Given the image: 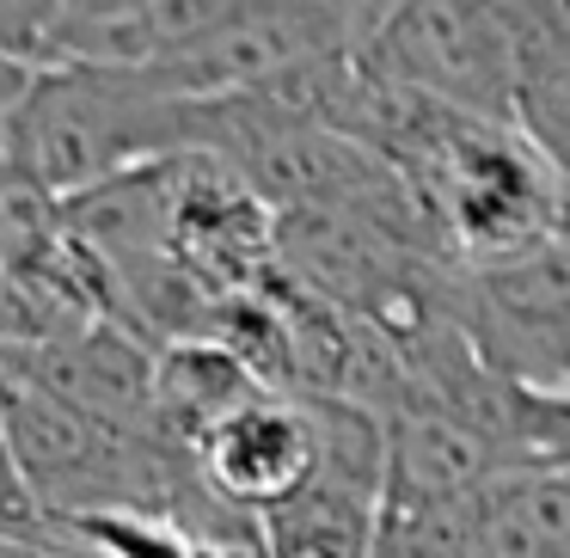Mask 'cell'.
I'll list each match as a JSON object with an SVG mask.
<instances>
[{
	"mask_svg": "<svg viewBox=\"0 0 570 558\" xmlns=\"http://www.w3.org/2000/svg\"><path fill=\"white\" fill-rule=\"evenodd\" d=\"M209 141V99H178L141 68L62 62L31 75L0 117V166L38 197H92L129 173L190 160Z\"/></svg>",
	"mask_w": 570,
	"mask_h": 558,
	"instance_id": "obj_1",
	"label": "cell"
},
{
	"mask_svg": "<svg viewBox=\"0 0 570 558\" xmlns=\"http://www.w3.org/2000/svg\"><path fill=\"white\" fill-rule=\"evenodd\" d=\"M393 178L430 222L435 246L460 264L521 258L564 239V173L509 124L442 111Z\"/></svg>",
	"mask_w": 570,
	"mask_h": 558,
	"instance_id": "obj_2",
	"label": "cell"
},
{
	"mask_svg": "<svg viewBox=\"0 0 570 558\" xmlns=\"http://www.w3.org/2000/svg\"><path fill=\"white\" fill-rule=\"evenodd\" d=\"M442 313L484 374L533 399H564V337H570V283L564 239L521 258L460 264L442 283Z\"/></svg>",
	"mask_w": 570,
	"mask_h": 558,
	"instance_id": "obj_3",
	"label": "cell"
},
{
	"mask_svg": "<svg viewBox=\"0 0 570 558\" xmlns=\"http://www.w3.org/2000/svg\"><path fill=\"white\" fill-rule=\"evenodd\" d=\"M313 467H320L313 405L276 386H246L190 435V472L203 479V491L252 521L301 491Z\"/></svg>",
	"mask_w": 570,
	"mask_h": 558,
	"instance_id": "obj_4",
	"label": "cell"
},
{
	"mask_svg": "<svg viewBox=\"0 0 570 558\" xmlns=\"http://www.w3.org/2000/svg\"><path fill=\"white\" fill-rule=\"evenodd\" d=\"M466 558H570V484L558 467L497 472L472 497Z\"/></svg>",
	"mask_w": 570,
	"mask_h": 558,
	"instance_id": "obj_5",
	"label": "cell"
},
{
	"mask_svg": "<svg viewBox=\"0 0 570 558\" xmlns=\"http://www.w3.org/2000/svg\"><path fill=\"white\" fill-rule=\"evenodd\" d=\"M68 7L75 0H0V56L13 68H26V75L62 68Z\"/></svg>",
	"mask_w": 570,
	"mask_h": 558,
	"instance_id": "obj_6",
	"label": "cell"
},
{
	"mask_svg": "<svg viewBox=\"0 0 570 558\" xmlns=\"http://www.w3.org/2000/svg\"><path fill=\"white\" fill-rule=\"evenodd\" d=\"M50 521L38 516V503H31L26 479H19L13 467V448H7V430H0V540H31V533H43Z\"/></svg>",
	"mask_w": 570,
	"mask_h": 558,
	"instance_id": "obj_7",
	"label": "cell"
},
{
	"mask_svg": "<svg viewBox=\"0 0 570 558\" xmlns=\"http://www.w3.org/2000/svg\"><path fill=\"white\" fill-rule=\"evenodd\" d=\"M0 558H99V552L80 546L68 528H43L31 540H0Z\"/></svg>",
	"mask_w": 570,
	"mask_h": 558,
	"instance_id": "obj_8",
	"label": "cell"
},
{
	"mask_svg": "<svg viewBox=\"0 0 570 558\" xmlns=\"http://www.w3.org/2000/svg\"><path fill=\"white\" fill-rule=\"evenodd\" d=\"M129 7H141V0H75L68 7V26H80V19H111V13H129Z\"/></svg>",
	"mask_w": 570,
	"mask_h": 558,
	"instance_id": "obj_9",
	"label": "cell"
},
{
	"mask_svg": "<svg viewBox=\"0 0 570 558\" xmlns=\"http://www.w3.org/2000/svg\"><path fill=\"white\" fill-rule=\"evenodd\" d=\"M26 68H13V62H7V56H0V117H7V111H13V99H19V92H26Z\"/></svg>",
	"mask_w": 570,
	"mask_h": 558,
	"instance_id": "obj_10",
	"label": "cell"
}]
</instances>
